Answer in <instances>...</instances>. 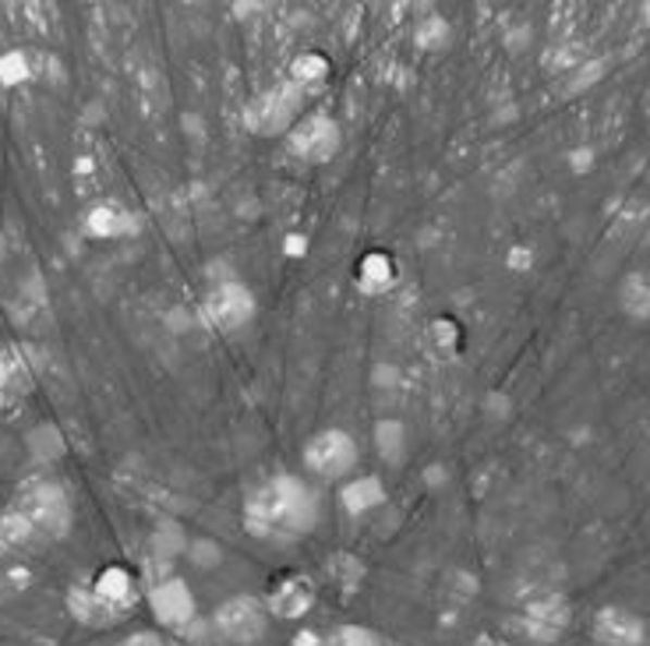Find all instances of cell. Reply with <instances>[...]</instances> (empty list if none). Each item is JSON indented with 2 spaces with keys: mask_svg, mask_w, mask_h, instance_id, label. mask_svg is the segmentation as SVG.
<instances>
[{
  "mask_svg": "<svg viewBox=\"0 0 650 646\" xmlns=\"http://www.w3.org/2000/svg\"><path fill=\"white\" fill-rule=\"evenodd\" d=\"M318 523V495L301 477L276 473L248 495V530L259 537L290 541Z\"/></svg>",
  "mask_w": 650,
  "mask_h": 646,
  "instance_id": "1",
  "label": "cell"
},
{
  "mask_svg": "<svg viewBox=\"0 0 650 646\" xmlns=\"http://www.w3.org/2000/svg\"><path fill=\"white\" fill-rule=\"evenodd\" d=\"M8 509L18 512L25 523L33 527L42 547L61 541L71 530V498L64 484L53 481V477H28V481L14 491Z\"/></svg>",
  "mask_w": 650,
  "mask_h": 646,
  "instance_id": "2",
  "label": "cell"
},
{
  "mask_svg": "<svg viewBox=\"0 0 650 646\" xmlns=\"http://www.w3.org/2000/svg\"><path fill=\"white\" fill-rule=\"evenodd\" d=\"M265 622H268V608L254 597H230L223 600L216 615H212V625H216V636L230 646H251L265 636Z\"/></svg>",
  "mask_w": 650,
  "mask_h": 646,
  "instance_id": "3",
  "label": "cell"
},
{
  "mask_svg": "<svg viewBox=\"0 0 650 646\" xmlns=\"http://www.w3.org/2000/svg\"><path fill=\"white\" fill-rule=\"evenodd\" d=\"M304 463L322 481H339V477H347L358 467V445H353L347 431H336V428L318 431L304 448Z\"/></svg>",
  "mask_w": 650,
  "mask_h": 646,
  "instance_id": "4",
  "label": "cell"
},
{
  "mask_svg": "<svg viewBox=\"0 0 650 646\" xmlns=\"http://www.w3.org/2000/svg\"><path fill=\"white\" fill-rule=\"evenodd\" d=\"M339 142H343V135H339V124L325 114H311L304 117L301 124H293L287 131V145L297 160L304 163H329L336 152H339Z\"/></svg>",
  "mask_w": 650,
  "mask_h": 646,
  "instance_id": "5",
  "label": "cell"
},
{
  "mask_svg": "<svg viewBox=\"0 0 650 646\" xmlns=\"http://www.w3.org/2000/svg\"><path fill=\"white\" fill-rule=\"evenodd\" d=\"M205 318L212 329L220 332H237L245 329L248 321L254 318V297L248 287L234 283V279H226V283H216L212 293L205 297Z\"/></svg>",
  "mask_w": 650,
  "mask_h": 646,
  "instance_id": "6",
  "label": "cell"
},
{
  "mask_svg": "<svg viewBox=\"0 0 650 646\" xmlns=\"http://www.w3.org/2000/svg\"><path fill=\"white\" fill-rule=\"evenodd\" d=\"M297 103H301V96H297L293 86H279L273 92H265L262 100L248 110L251 131H259V135H283V131H290L293 128Z\"/></svg>",
  "mask_w": 650,
  "mask_h": 646,
  "instance_id": "7",
  "label": "cell"
},
{
  "mask_svg": "<svg viewBox=\"0 0 650 646\" xmlns=\"http://www.w3.org/2000/svg\"><path fill=\"white\" fill-rule=\"evenodd\" d=\"M152 604V615L155 622L166 625V629H188L191 618H195V600H191V590L184 586L180 580H160L152 586L149 594Z\"/></svg>",
  "mask_w": 650,
  "mask_h": 646,
  "instance_id": "8",
  "label": "cell"
},
{
  "mask_svg": "<svg viewBox=\"0 0 650 646\" xmlns=\"http://www.w3.org/2000/svg\"><path fill=\"white\" fill-rule=\"evenodd\" d=\"M311 604H315V586H311L308 575L293 572V575H287V580H279L273 586L265 608H268V615H276V618H301V615L311 611Z\"/></svg>",
  "mask_w": 650,
  "mask_h": 646,
  "instance_id": "9",
  "label": "cell"
},
{
  "mask_svg": "<svg viewBox=\"0 0 650 646\" xmlns=\"http://www.w3.org/2000/svg\"><path fill=\"white\" fill-rule=\"evenodd\" d=\"M593 636L604 646H640L643 643V622L622 608H604L593 618Z\"/></svg>",
  "mask_w": 650,
  "mask_h": 646,
  "instance_id": "10",
  "label": "cell"
},
{
  "mask_svg": "<svg viewBox=\"0 0 650 646\" xmlns=\"http://www.w3.org/2000/svg\"><path fill=\"white\" fill-rule=\"evenodd\" d=\"M67 608L82 625H92V629H110V625H117L124 618L117 608H110V604L96 594V586H75V590H71Z\"/></svg>",
  "mask_w": 650,
  "mask_h": 646,
  "instance_id": "11",
  "label": "cell"
},
{
  "mask_svg": "<svg viewBox=\"0 0 650 646\" xmlns=\"http://www.w3.org/2000/svg\"><path fill=\"white\" fill-rule=\"evenodd\" d=\"M92 586H96V594L103 597V600L110 604V608H117L121 615L132 611V604H135V597H138V586H135V580H132V572L121 569V566L103 569Z\"/></svg>",
  "mask_w": 650,
  "mask_h": 646,
  "instance_id": "12",
  "label": "cell"
},
{
  "mask_svg": "<svg viewBox=\"0 0 650 646\" xmlns=\"http://www.w3.org/2000/svg\"><path fill=\"white\" fill-rule=\"evenodd\" d=\"M33 360H28L25 350H0V385L11 389L14 396H25L33 389Z\"/></svg>",
  "mask_w": 650,
  "mask_h": 646,
  "instance_id": "13",
  "label": "cell"
},
{
  "mask_svg": "<svg viewBox=\"0 0 650 646\" xmlns=\"http://www.w3.org/2000/svg\"><path fill=\"white\" fill-rule=\"evenodd\" d=\"M392 279H396V269H392V258H389V255H378V251H375V255H364L361 269H358V283H361L367 293L389 290Z\"/></svg>",
  "mask_w": 650,
  "mask_h": 646,
  "instance_id": "14",
  "label": "cell"
},
{
  "mask_svg": "<svg viewBox=\"0 0 650 646\" xmlns=\"http://www.w3.org/2000/svg\"><path fill=\"white\" fill-rule=\"evenodd\" d=\"M386 498L382 495V484L375 481V477H361V481H353L343 487V505H347V512H367V509H375V505Z\"/></svg>",
  "mask_w": 650,
  "mask_h": 646,
  "instance_id": "15",
  "label": "cell"
},
{
  "mask_svg": "<svg viewBox=\"0 0 650 646\" xmlns=\"http://www.w3.org/2000/svg\"><path fill=\"white\" fill-rule=\"evenodd\" d=\"M127 227H132V219H127V213L117 205H96L89 213V233L92 237H121Z\"/></svg>",
  "mask_w": 650,
  "mask_h": 646,
  "instance_id": "16",
  "label": "cell"
},
{
  "mask_svg": "<svg viewBox=\"0 0 650 646\" xmlns=\"http://www.w3.org/2000/svg\"><path fill=\"white\" fill-rule=\"evenodd\" d=\"M28 78H33V67H28L25 50H11L0 58V81H4V86H22Z\"/></svg>",
  "mask_w": 650,
  "mask_h": 646,
  "instance_id": "17",
  "label": "cell"
},
{
  "mask_svg": "<svg viewBox=\"0 0 650 646\" xmlns=\"http://www.w3.org/2000/svg\"><path fill=\"white\" fill-rule=\"evenodd\" d=\"M329 75V61L322 53H301L293 61V86H308V81H318Z\"/></svg>",
  "mask_w": 650,
  "mask_h": 646,
  "instance_id": "18",
  "label": "cell"
},
{
  "mask_svg": "<svg viewBox=\"0 0 650 646\" xmlns=\"http://www.w3.org/2000/svg\"><path fill=\"white\" fill-rule=\"evenodd\" d=\"M318 646H382V643L375 639V632H367L361 625H343V629H333Z\"/></svg>",
  "mask_w": 650,
  "mask_h": 646,
  "instance_id": "19",
  "label": "cell"
},
{
  "mask_svg": "<svg viewBox=\"0 0 650 646\" xmlns=\"http://www.w3.org/2000/svg\"><path fill=\"white\" fill-rule=\"evenodd\" d=\"M403 445H407L403 428L396 425V420H382V425H378V453L396 463L403 456Z\"/></svg>",
  "mask_w": 650,
  "mask_h": 646,
  "instance_id": "20",
  "label": "cell"
},
{
  "mask_svg": "<svg viewBox=\"0 0 650 646\" xmlns=\"http://www.w3.org/2000/svg\"><path fill=\"white\" fill-rule=\"evenodd\" d=\"M432 343H435L438 350L457 346V326H452L449 318H438L435 326H432Z\"/></svg>",
  "mask_w": 650,
  "mask_h": 646,
  "instance_id": "21",
  "label": "cell"
},
{
  "mask_svg": "<svg viewBox=\"0 0 650 646\" xmlns=\"http://www.w3.org/2000/svg\"><path fill=\"white\" fill-rule=\"evenodd\" d=\"M117 646H166L155 632H132V636H124Z\"/></svg>",
  "mask_w": 650,
  "mask_h": 646,
  "instance_id": "22",
  "label": "cell"
},
{
  "mask_svg": "<svg viewBox=\"0 0 650 646\" xmlns=\"http://www.w3.org/2000/svg\"><path fill=\"white\" fill-rule=\"evenodd\" d=\"M18 403H22V396H14L11 389H4V385H0V417H11V414H18Z\"/></svg>",
  "mask_w": 650,
  "mask_h": 646,
  "instance_id": "23",
  "label": "cell"
},
{
  "mask_svg": "<svg viewBox=\"0 0 650 646\" xmlns=\"http://www.w3.org/2000/svg\"><path fill=\"white\" fill-rule=\"evenodd\" d=\"M4 251H8V244H4V237H0V262H4Z\"/></svg>",
  "mask_w": 650,
  "mask_h": 646,
  "instance_id": "24",
  "label": "cell"
}]
</instances>
